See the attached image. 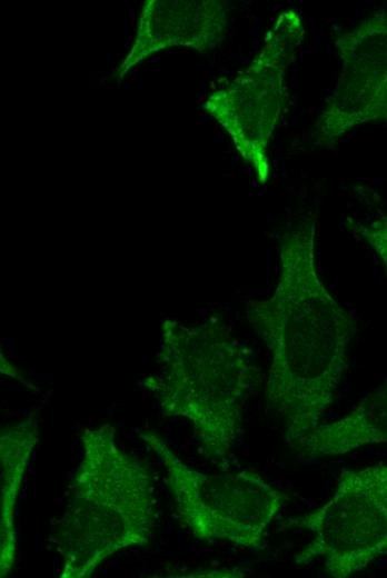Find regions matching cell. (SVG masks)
<instances>
[{
  "instance_id": "obj_1",
  "label": "cell",
  "mask_w": 387,
  "mask_h": 578,
  "mask_svg": "<svg viewBox=\"0 0 387 578\" xmlns=\"http://www.w3.org/2000/svg\"><path fill=\"white\" fill-rule=\"evenodd\" d=\"M316 233V217L308 215L280 236L276 287L246 305L269 352L266 398L285 420L291 445L319 426L333 405L357 330L319 276Z\"/></svg>"
},
{
  "instance_id": "obj_2",
  "label": "cell",
  "mask_w": 387,
  "mask_h": 578,
  "mask_svg": "<svg viewBox=\"0 0 387 578\" xmlns=\"http://www.w3.org/2000/svg\"><path fill=\"white\" fill-rule=\"evenodd\" d=\"M80 444L54 532L60 578H89L118 551L148 545L157 518L151 470L120 447L111 425L83 429Z\"/></svg>"
},
{
  "instance_id": "obj_3",
  "label": "cell",
  "mask_w": 387,
  "mask_h": 578,
  "mask_svg": "<svg viewBox=\"0 0 387 578\" xmlns=\"http://www.w3.org/2000/svg\"><path fill=\"white\" fill-rule=\"evenodd\" d=\"M158 359L160 373L145 386L163 416L190 421L205 458L226 460L241 437L246 400L261 381L251 350L218 319L192 327L167 320Z\"/></svg>"
},
{
  "instance_id": "obj_4",
  "label": "cell",
  "mask_w": 387,
  "mask_h": 578,
  "mask_svg": "<svg viewBox=\"0 0 387 578\" xmlns=\"http://www.w3.org/2000/svg\"><path fill=\"white\" fill-rule=\"evenodd\" d=\"M139 438L159 457L176 512L194 537L259 550L288 497L258 472L208 474L185 464L156 432Z\"/></svg>"
},
{
  "instance_id": "obj_5",
  "label": "cell",
  "mask_w": 387,
  "mask_h": 578,
  "mask_svg": "<svg viewBox=\"0 0 387 578\" xmlns=\"http://www.w3.org/2000/svg\"><path fill=\"white\" fill-rule=\"evenodd\" d=\"M304 36L300 13L296 9L280 12L250 63L202 103L262 186L270 177V139L286 103V72Z\"/></svg>"
},
{
  "instance_id": "obj_6",
  "label": "cell",
  "mask_w": 387,
  "mask_h": 578,
  "mask_svg": "<svg viewBox=\"0 0 387 578\" xmlns=\"http://www.w3.org/2000/svg\"><path fill=\"white\" fill-rule=\"evenodd\" d=\"M289 525L311 534L297 565L320 559L333 578L363 571L387 556V464L344 470L333 496Z\"/></svg>"
},
{
  "instance_id": "obj_7",
  "label": "cell",
  "mask_w": 387,
  "mask_h": 578,
  "mask_svg": "<svg viewBox=\"0 0 387 578\" xmlns=\"http://www.w3.org/2000/svg\"><path fill=\"white\" fill-rule=\"evenodd\" d=\"M335 47L340 73L312 126L315 146H333L360 126L387 121V10L340 34Z\"/></svg>"
},
{
  "instance_id": "obj_8",
  "label": "cell",
  "mask_w": 387,
  "mask_h": 578,
  "mask_svg": "<svg viewBox=\"0 0 387 578\" xmlns=\"http://www.w3.org/2000/svg\"><path fill=\"white\" fill-rule=\"evenodd\" d=\"M230 7L224 0H146L132 41L113 72L122 80L156 53L189 48L205 53L219 46L228 30Z\"/></svg>"
},
{
  "instance_id": "obj_9",
  "label": "cell",
  "mask_w": 387,
  "mask_h": 578,
  "mask_svg": "<svg viewBox=\"0 0 387 578\" xmlns=\"http://www.w3.org/2000/svg\"><path fill=\"white\" fill-rule=\"evenodd\" d=\"M387 442V379L345 416L320 423L292 446L309 458L340 456Z\"/></svg>"
},
{
  "instance_id": "obj_10",
  "label": "cell",
  "mask_w": 387,
  "mask_h": 578,
  "mask_svg": "<svg viewBox=\"0 0 387 578\" xmlns=\"http://www.w3.org/2000/svg\"><path fill=\"white\" fill-rule=\"evenodd\" d=\"M38 426L32 417L6 425L0 432V576L6 577L17 559L14 510L32 450Z\"/></svg>"
},
{
  "instance_id": "obj_11",
  "label": "cell",
  "mask_w": 387,
  "mask_h": 578,
  "mask_svg": "<svg viewBox=\"0 0 387 578\" xmlns=\"http://www.w3.org/2000/svg\"><path fill=\"white\" fill-rule=\"evenodd\" d=\"M353 229L368 243L387 270V216L367 223H354Z\"/></svg>"
}]
</instances>
